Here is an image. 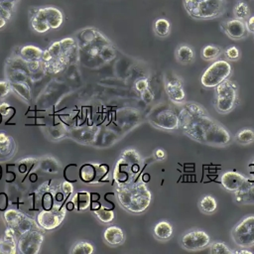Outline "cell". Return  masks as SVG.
<instances>
[{"mask_svg":"<svg viewBox=\"0 0 254 254\" xmlns=\"http://www.w3.org/2000/svg\"><path fill=\"white\" fill-rule=\"evenodd\" d=\"M135 89L138 91V92H143L144 90L148 89L149 88V81L147 78H139L135 81Z\"/></svg>","mask_w":254,"mask_h":254,"instance_id":"b9f144b4","label":"cell"},{"mask_svg":"<svg viewBox=\"0 0 254 254\" xmlns=\"http://www.w3.org/2000/svg\"><path fill=\"white\" fill-rule=\"evenodd\" d=\"M237 204H254V178H247L243 185L233 192Z\"/></svg>","mask_w":254,"mask_h":254,"instance_id":"d6986e66","label":"cell"},{"mask_svg":"<svg viewBox=\"0 0 254 254\" xmlns=\"http://www.w3.org/2000/svg\"><path fill=\"white\" fill-rule=\"evenodd\" d=\"M43 55V51L38 47L28 45L24 46L20 49V57L25 60L26 62H34V61H41Z\"/></svg>","mask_w":254,"mask_h":254,"instance_id":"f1b7e54d","label":"cell"},{"mask_svg":"<svg viewBox=\"0 0 254 254\" xmlns=\"http://www.w3.org/2000/svg\"><path fill=\"white\" fill-rule=\"evenodd\" d=\"M66 213L65 206L43 209L37 215V223L44 230H53L60 226Z\"/></svg>","mask_w":254,"mask_h":254,"instance_id":"9a60e30c","label":"cell"},{"mask_svg":"<svg viewBox=\"0 0 254 254\" xmlns=\"http://www.w3.org/2000/svg\"><path fill=\"white\" fill-rule=\"evenodd\" d=\"M116 194L120 205L132 213L144 212L152 201V193L143 181L118 186Z\"/></svg>","mask_w":254,"mask_h":254,"instance_id":"3957f363","label":"cell"},{"mask_svg":"<svg viewBox=\"0 0 254 254\" xmlns=\"http://www.w3.org/2000/svg\"><path fill=\"white\" fill-rule=\"evenodd\" d=\"M44 231L42 228L29 230L18 237V250L22 254H37L44 242Z\"/></svg>","mask_w":254,"mask_h":254,"instance_id":"4fadbf2b","label":"cell"},{"mask_svg":"<svg viewBox=\"0 0 254 254\" xmlns=\"http://www.w3.org/2000/svg\"><path fill=\"white\" fill-rule=\"evenodd\" d=\"M154 156H155V158H156L157 160H159V161H163V160H165V159H166L167 154H166V152H165V150H164V149L158 148V149H156V150H155V152H154Z\"/></svg>","mask_w":254,"mask_h":254,"instance_id":"bcb514c9","label":"cell"},{"mask_svg":"<svg viewBox=\"0 0 254 254\" xmlns=\"http://www.w3.org/2000/svg\"><path fill=\"white\" fill-rule=\"evenodd\" d=\"M179 118L183 133L197 143L211 147H226L233 140L228 129L213 119L205 108L196 102L183 103L179 110Z\"/></svg>","mask_w":254,"mask_h":254,"instance_id":"6da1fadb","label":"cell"},{"mask_svg":"<svg viewBox=\"0 0 254 254\" xmlns=\"http://www.w3.org/2000/svg\"><path fill=\"white\" fill-rule=\"evenodd\" d=\"M6 74L11 82H27L31 75L28 62L21 57L12 59V63L7 64Z\"/></svg>","mask_w":254,"mask_h":254,"instance_id":"e0dca14e","label":"cell"},{"mask_svg":"<svg viewBox=\"0 0 254 254\" xmlns=\"http://www.w3.org/2000/svg\"><path fill=\"white\" fill-rule=\"evenodd\" d=\"M40 169L47 173H57L60 170V165L53 157L43 158L40 162Z\"/></svg>","mask_w":254,"mask_h":254,"instance_id":"e575fe53","label":"cell"},{"mask_svg":"<svg viewBox=\"0 0 254 254\" xmlns=\"http://www.w3.org/2000/svg\"><path fill=\"white\" fill-rule=\"evenodd\" d=\"M149 180H150V176H149V174H144V175H143V177H142V181H143L144 183H147Z\"/></svg>","mask_w":254,"mask_h":254,"instance_id":"f5cc1de1","label":"cell"},{"mask_svg":"<svg viewBox=\"0 0 254 254\" xmlns=\"http://www.w3.org/2000/svg\"><path fill=\"white\" fill-rule=\"evenodd\" d=\"M198 208L204 214H212L217 208V201L210 194L203 195L198 201Z\"/></svg>","mask_w":254,"mask_h":254,"instance_id":"f546056e","label":"cell"},{"mask_svg":"<svg viewBox=\"0 0 254 254\" xmlns=\"http://www.w3.org/2000/svg\"><path fill=\"white\" fill-rule=\"evenodd\" d=\"M18 3L15 1H0V17L8 22L15 13Z\"/></svg>","mask_w":254,"mask_h":254,"instance_id":"d6a6232c","label":"cell"},{"mask_svg":"<svg viewBox=\"0 0 254 254\" xmlns=\"http://www.w3.org/2000/svg\"><path fill=\"white\" fill-rule=\"evenodd\" d=\"M65 208H66V210H72V209H74V203H73V201L70 199V200H68V201H66V203H65Z\"/></svg>","mask_w":254,"mask_h":254,"instance_id":"681fc988","label":"cell"},{"mask_svg":"<svg viewBox=\"0 0 254 254\" xmlns=\"http://www.w3.org/2000/svg\"><path fill=\"white\" fill-rule=\"evenodd\" d=\"M232 14L234 18L247 22L248 19L251 17V10L246 1L237 0L232 8Z\"/></svg>","mask_w":254,"mask_h":254,"instance_id":"83f0119b","label":"cell"},{"mask_svg":"<svg viewBox=\"0 0 254 254\" xmlns=\"http://www.w3.org/2000/svg\"><path fill=\"white\" fill-rule=\"evenodd\" d=\"M208 252L211 254H232V250L222 241H213L208 246Z\"/></svg>","mask_w":254,"mask_h":254,"instance_id":"74e56055","label":"cell"},{"mask_svg":"<svg viewBox=\"0 0 254 254\" xmlns=\"http://www.w3.org/2000/svg\"><path fill=\"white\" fill-rule=\"evenodd\" d=\"M233 139L239 145H250L254 143V129L250 127L240 129L234 134Z\"/></svg>","mask_w":254,"mask_h":254,"instance_id":"4dcf8cb0","label":"cell"},{"mask_svg":"<svg viewBox=\"0 0 254 254\" xmlns=\"http://www.w3.org/2000/svg\"><path fill=\"white\" fill-rule=\"evenodd\" d=\"M8 203H9V199L6 192H3V191L0 192V210L1 211L6 210L8 207Z\"/></svg>","mask_w":254,"mask_h":254,"instance_id":"f6af8a7d","label":"cell"},{"mask_svg":"<svg viewBox=\"0 0 254 254\" xmlns=\"http://www.w3.org/2000/svg\"><path fill=\"white\" fill-rule=\"evenodd\" d=\"M174 234V228L168 220H161L157 222L153 228V235L157 240L168 241Z\"/></svg>","mask_w":254,"mask_h":254,"instance_id":"603a6c76","label":"cell"},{"mask_svg":"<svg viewBox=\"0 0 254 254\" xmlns=\"http://www.w3.org/2000/svg\"><path fill=\"white\" fill-rule=\"evenodd\" d=\"M225 60L228 62H237L241 58V52L236 46H228L223 50Z\"/></svg>","mask_w":254,"mask_h":254,"instance_id":"f35d334b","label":"cell"},{"mask_svg":"<svg viewBox=\"0 0 254 254\" xmlns=\"http://www.w3.org/2000/svg\"><path fill=\"white\" fill-rule=\"evenodd\" d=\"M94 252V246L87 241H79L75 243L71 250V254H91Z\"/></svg>","mask_w":254,"mask_h":254,"instance_id":"d590c367","label":"cell"},{"mask_svg":"<svg viewBox=\"0 0 254 254\" xmlns=\"http://www.w3.org/2000/svg\"><path fill=\"white\" fill-rule=\"evenodd\" d=\"M3 218L7 226L14 230L17 238L29 230L41 228L34 219L19 211L18 209H7L3 214Z\"/></svg>","mask_w":254,"mask_h":254,"instance_id":"30bf717a","label":"cell"},{"mask_svg":"<svg viewBox=\"0 0 254 254\" xmlns=\"http://www.w3.org/2000/svg\"><path fill=\"white\" fill-rule=\"evenodd\" d=\"M247 24H248V27H249L250 32L252 33V31L254 30V16H251V17L248 19Z\"/></svg>","mask_w":254,"mask_h":254,"instance_id":"c3c4849f","label":"cell"},{"mask_svg":"<svg viewBox=\"0 0 254 254\" xmlns=\"http://www.w3.org/2000/svg\"><path fill=\"white\" fill-rule=\"evenodd\" d=\"M232 253H235V254H239V253H245V254H251L252 252L247 250V248H243L242 250H232Z\"/></svg>","mask_w":254,"mask_h":254,"instance_id":"816d5d0a","label":"cell"},{"mask_svg":"<svg viewBox=\"0 0 254 254\" xmlns=\"http://www.w3.org/2000/svg\"><path fill=\"white\" fill-rule=\"evenodd\" d=\"M70 198L74 203V208L78 211L87 209L91 203V193L86 190H78L72 193Z\"/></svg>","mask_w":254,"mask_h":254,"instance_id":"d4e9b609","label":"cell"},{"mask_svg":"<svg viewBox=\"0 0 254 254\" xmlns=\"http://www.w3.org/2000/svg\"><path fill=\"white\" fill-rule=\"evenodd\" d=\"M11 91H12L11 82L8 79L0 80V99L6 98Z\"/></svg>","mask_w":254,"mask_h":254,"instance_id":"ab89813d","label":"cell"},{"mask_svg":"<svg viewBox=\"0 0 254 254\" xmlns=\"http://www.w3.org/2000/svg\"><path fill=\"white\" fill-rule=\"evenodd\" d=\"M171 22L166 18H158L153 23V32L161 39L167 38L171 34Z\"/></svg>","mask_w":254,"mask_h":254,"instance_id":"4316f807","label":"cell"},{"mask_svg":"<svg viewBox=\"0 0 254 254\" xmlns=\"http://www.w3.org/2000/svg\"><path fill=\"white\" fill-rule=\"evenodd\" d=\"M109 166L107 164L85 163L79 167L78 176L81 182L89 185L103 184L108 181Z\"/></svg>","mask_w":254,"mask_h":254,"instance_id":"7c38bea8","label":"cell"},{"mask_svg":"<svg viewBox=\"0 0 254 254\" xmlns=\"http://www.w3.org/2000/svg\"><path fill=\"white\" fill-rule=\"evenodd\" d=\"M10 110H11V107H10V105L8 103L3 102V103L0 104V114L1 115L6 116L10 112Z\"/></svg>","mask_w":254,"mask_h":254,"instance_id":"7dc6e473","label":"cell"},{"mask_svg":"<svg viewBox=\"0 0 254 254\" xmlns=\"http://www.w3.org/2000/svg\"><path fill=\"white\" fill-rule=\"evenodd\" d=\"M76 56V45L72 38L55 42L47 50L43 51L41 58L43 69L50 73H58L67 64H72Z\"/></svg>","mask_w":254,"mask_h":254,"instance_id":"7a4b0ae2","label":"cell"},{"mask_svg":"<svg viewBox=\"0 0 254 254\" xmlns=\"http://www.w3.org/2000/svg\"><path fill=\"white\" fill-rule=\"evenodd\" d=\"M18 245L15 237L4 236L0 239V254H15L17 253Z\"/></svg>","mask_w":254,"mask_h":254,"instance_id":"1f68e13d","label":"cell"},{"mask_svg":"<svg viewBox=\"0 0 254 254\" xmlns=\"http://www.w3.org/2000/svg\"><path fill=\"white\" fill-rule=\"evenodd\" d=\"M35 163V160L31 159V158H26V159H23L22 161L19 162V165H18V170L21 174H25L29 171L30 167L29 166H33Z\"/></svg>","mask_w":254,"mask_h":254,"instance_id":"60d3db41","label":"cell"},{"mask_svg":"<svg viewBox=\"0 0 254 254\" xmlns=\"http://www.w3.org/2000/svg\"><path fill=\"white\" fill-rule=\"evenodd\" d=\"M228 0H183L188 15L197 21H208L221 17L227 9Z\"/></svg>","mask_w":254,"mask_h":254,"instance_id":"277c9868","label":"cell"},{"mask_svg":"<svg viewBox=\"0 0 254 254\" xmlns=\"http://www.w3.org/2000/svg\"><path fill=\"white\" fill-rule=\"evenodd\" d=\"M165 91L169 99L175 103L182 105L186 102V91L183 79L174 72H167L164 78Z\"/></svg>","mask_w":254,"mask_h":254,"instance_id":"5bb4252c","label":"cell"},{"mask_svg":"<svg viewBox=\"0 0 254 254\" xmlns=\"http://www.w3.org/2000/svg\"><path fill=\"white\" fill-rule=\"evenodd\" d=\"M211 243L209 234L200 228H191L184 232L180 238V245L187 251H200Z\"/></svg>","mask_w":254,"mask_h":254,"instance_id":"8fae6325","label":"cell"},{"mask_svg":"<svg viewBox=\"0 0 254 254\" xmlns=\"http://www.w3.org/2000/svg\"><path fill=\"white\" fill-rule=\"evenodd\" d=\"M239 102L238 84L230 78L214 87V108L219 114L231 112Z\"/></svg>","mask_w":254,"mask_h":254,"instance_id":"8992f818","label":"cell"},{"mask_svg":"<svg viewBox=\"0 0 254 254\" xmlns=\"http://www.w3.org/2000/svg\"><path fill=\"white\" fill-rule=\"evenodd\" d=\"M248 170H249V174L252 176V178H254V159H253V161L248 165Z\"/></svg>","mask_w":254,"mask_h":254,"instance_id":"f907efd6","label":"cell"},{"mask_svg":"<svg viewBox=\"0 0 254 254\" xmlns=\"http://www.w3.org/2000/svg\"><path fill=\"white\" fill-rule=\"evenodd\" d=\"M233 68L227 60L218 59L210 64L200 76V83L203 87L214 88L222 81L230 78Z\"/></svg>","mask_w":254,"mask_h":254,"instance_id":"52a82bcc","label":"cell"},{"mask_svg":"<svg viewBox=\"0 0 254 254\" xmlns=\"http://www.w3.org/2000/svg\"><path fill=\"white\" fill-rule=\"evenodd\" d=\"M232 241L240 248L254 246V214L243 216L231 229Z\"/></svg>","mask_w":254,"mask_h":254,"instance_id":"9c48e42d","label":"cell"},{"mask_svg":"<svg viewBox=\"0 0 254 254\" xmlns=\"http://www.w3.org/2000/svg\"><path fill=\"white\" fill-rule=\"evenodd\" d=\"M175 58L181 64H190L195 60L194 49L188 44H180L175 50Z\"/></svg>","mask_w":254,"mask_h":254,"instance_id":"44dd1931","label":"cell"},{"mask_svg":"<svg viewBox=\"0 0 254 254\" xmlns=\"http://www.w3.org/2000/svg\"><path fill=\"white\" fill-rule=\"evenodd\" d=\"M223 55V49L217 45L208 44L200 51V57L205 62H214Z\"/></svg>","mask_w":254,"mask_h":254,"instance_id":"484cf974","label":"cell"},{"mask_svg":"<svg viewBox=\"0 0 254 254\" xmlns=\"http://www.w3.org/2000/svg\"><path fill=\"white\" fill-rule=\"evenodd\" d=\"M33 8H34V12L31 13V17H30L31 28L36 33H39V34L47 33L49 30H51L49 24L47 23L45 18L38 12L36 7H33Z\"/></svg>","mask_w":254,"mask_h":254,"instance_id":"cb8c5ba5","label":"cell"},{"mask_svg":"<svg viewBox=\"0 0 254 254\" xmlns=\"http://www.w3.org/2000/svg\"><path fill=\"white\" fill-rule=\"evenodd\" d=\"M6 24H7V21L5 19H3L2 17H0V29L3 28Z\"/></svg>","mask_w":254,"mask_h":254,"instance_id":"db71d44e","label":"cell"},{"mask_svg":"<svg viewBox=\"0 0 254 254\" xmlns=\"http://www.w3.org/2000/svg\"><path fill=\"white\" fill-rule=\"evenodd\" d=\"M220 29L229 39L233 41H241L247 38L251 33L246 21L234 17L222 21L220 23Z\"/></svg>","mask_w":254,"mask_h":254,"instance_id":"2e32d148","label":"cell"},{"mask_svg":"<svg viewBox=\"0 0 254 254\" xmlns=\"http://www.w3.org/2000/svg\"><path fill=\"white\" fill-rule=\"evenodd\" d=\"M142 159L134 149H127L122 152L113 170V179L118 186L134 182L135 176L140 172Z\"/></svg>","mask_w":254,"mask_h":254,"instance_id":"5b68a950","label":"cell"},{"mask_svg":"<svg viewBox=\"0 0 254 254\" xmlns=\"http://www.w3.org/2000/svg\"><path fill=\"white\" fill-rule=\"evenodd\" d=\"M94 213H95L96 217L101 222H104V223H109V222L113 221L115 218V213L111 209H108L102 205L99 208L95 209Z\"/></svg>","mask_w":254,"mask_h":254,"instance_id":"8d00e7d4","label":"cell"},{"mask_svg":"<svg viewBox=\"0 0 254 254\" xmlns=\"http://www.w3.org/2000/svg\"><path fill=\"white\" fill-rule=\"evenodd\" d=\"M61 188L63 192L66 195V197H69L73 193V186L69 182H63L61 184Z\"/></svg>","mask_w":254,"mask_h":254,"instance_id":"7bdbcfd3","label":"cell"},{"mask_svg":"<svg viewBox=\"0 0 254 254\" xmlns=\"http://www.w3.org/2000/svg\"><path fill=\"white\" fill-rule=\"evenodd\" d=\"M148 120L154 127L162 130L174 131L180 129L179 112L164 103L156 105L150 111Z\"/></svg>","mask_w":254,"mask_h":254,"instance_id":"ba28073f","label":"cell"},{"mask_svg":"<svg viewBox=\"0 0 254 254\" xmlns=\"http://www.w3.org/2000/svg\"><path fill=\"white\" fill-rule=\"evenodd\" d=\"M38 12L45 18L51 29H59L64 23V13L56 6L36 7Z\"/></svg>","mask_w":254,"mask_h":254,"instance_id":"ac0fdd59","label":"cell"},{"mask_svg":"<svg viewBox=\"0 0 254 254\" xmlns=\"http://www.w3.org/2000/svg\"><path fill=\"white\" fill-rule=\"evenodd\" d=\"M11 82V81H10ZM12 90L21 96L24 100H31V89L27 82H11Z\"/></svg>","mask_w":254,"mask_h":254,"instance_id":"836d02e7","label":"cell"},{"mask_svg":"<svg viewBox=\"0 0 254 254\" xmlns=\"http://www.w3.org/2000/svg\"><path fill=\"white\" fill-rule=\"evenodd\" d=\"M252 33H253V34H254V30H253V31H252Z\"/></svg>","mask_w":254,"mask_h":254,"instance_id":"11a10c76","label":"cell"},{"mask_svg":"<svg viewBox=\"0 0 254 254\" xmlns=\"http://www.w3.org/2000/svg\"><path fill=\"white\" fill-rule=\"evenodd\" d=\"M103 238L107 244L110 246H118L124 243L125 233L118 226H109L104 230Z\"/></svg>","mask_w":254,"mask_h":254,"instance_id":"7402d4cb","label":"cell"},{"mask_svg":"<svg viewBox=\"0 0 254 254\" xmlns=\"http://www.w3.org/2000/svg\"><path fill=\"white\" fill-rule=\"evenodd\" d=\"M247 178L248 177H245L241 173H238L235 171H227L220 176L219 180L222 188L225 190L233 193L243 185V183L247 180Z\"/></svg>","mask_w":254,"mask_h":254,"instance_id":"ffe728a7","label":"cell"},{"mask_svg":"<svg viewBox=\"0 0 254 254\" xmlns=\"http://www.w3.org/2000/svg\"><path fill=\"white\" fill-rule=\"evenodd\" d=\"M141 98L145 103H151L154 99V94L151 91L150 88L144 90L143 92H141Z\"/></svg>","mask_w":254,"mask_h":254,"instance_id":"ee69618b","label":"cell"}]
</instances>
